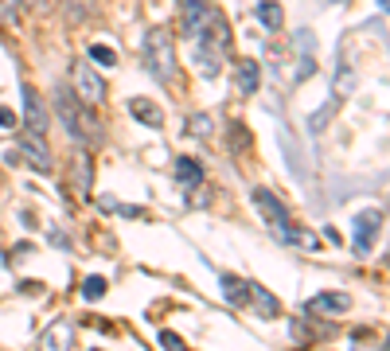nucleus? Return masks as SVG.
<instances>
[{"instance_id":"obj_1","label":"nucleus","mask_w":390,"mask_h":351,"mask_svg":"<svg viewBox=\"0 0 390 351\" xmlns=\"http://www.w3.org/2000/svg\"><path fill=\"white\" fill-rule=\"evenodd\" d=\"M55 114H58V121H63V129L75 136L78 145H98V141H102V125H98L94 114L75 98L70 86H55Z\"/></svg>"},{"instance_id":"obj_2","label":"nucleus","mask_w":390,"mask_h":351,"mask_svg":"<svg viewBox=\"0 0 390 351\" xmlns=\"http://www.w3.org/2000/svg\"><path fill=\"white\" fill-rule=\"evenodd\" d=\"M145 67H148V75H156L168 86L176 82V51H172L168 28H153L145 36Z\"/></svg>"},{"instance_id":"obj_3","label":"nucleus","mask_w":390,"mask_h":351,"mask_svg":"<svg viewBox=\"0 0 390 351\" xmlns=\"http://www.w3.org/2000/svg\"><path fill=\"white\" fill-rule=\"evenodd\" d=\"M379 231H382V211L379 207H363V211L355 214V223H351V250L359 254V258H367V254L375 250Z\"/></svg>"},{"instance_id":"obj_4","label":"nucleus","mask_w":390,"mask_h":351,"mask_svg":"<svg viewBox=\"0 0 390 351\" xmlns=\"http://www.w3.org/2000/svg\"><path fill=\"white\" fill-rule=\"evenodd\" d=\"M70 82H75V90L82 94V102H102L106 98V78L94 70V63H86V58H78L75 67H70Z\"/></svg>"},{"instance_id":"obj_5","label":"nucleus","mask_w":390,"mask_h":351,"mask_svg":"<svg viewBox=\"0 0 390 351\" xmlns=\"http://www.w3.org/2000/svg\"><path fill=\"white\" fill-rule=\"evenodd\" d=\"M292 47H297V70H292V86H301L316 75V36L309 28H297L292 36Z\"/></svg>"},{"instance_id":"obj_6","label":"nucleus","mask_w":390,"mask_h":351,"mask_svg":"<svg viewBox=\"0 0 390 351\" xmlns=\"http://www.w3.org/2000/svg\"><path fill=\"white\" fill-rule=\"evenodd\" d=\"M16 153H20V160H28V164L36 168V172H43V176L55 168V160H51V148L43 145V136H39V133H28V136H24V141L16 145Z\"/></svg>"},{"instance_id":"obj_7","label":"nucleus","mask_w":390,"mask_h":351,"mask_svg":"<svg viewBox=\"0 0 390 351\" xmlns=\"http://www.w3.org/2000/svg\"><path fill=\"white\" fill-rule=\"evenodd\" d=\"M348 309H351L348 292L324 289V292H312V297H309V312H312V316H343Z\"/></svg>"},{"instance_id":"obj_8","label":"nucleus","mask_w":390,"mask_h":351,"mask_svg":"<svg viewBox=\"0 0 390 351\" xmlns=\"http://www.w3.org/2000/svg\"><path fill=\"white\" fill-rule=\"evenodd\" d=\"M254 203H258V211H262V219H265L270 226L292 223V219H289V207H285L281 199L270 192V187H254Z\"/></svg>"},{"instance_id":"obj_9","label":"nucleus","mask_w":390,"mask_h":351,"mask_svg":"<svg viewBox=\"0 0 390 351\" xmlns=\"http://www.w3.org/2000/svg\"><path fill=\"white\" fill-rule=\"evenodd\" d=\"M250 285L254 281H246L238 273H219V289H223V301L231 309H246L250 304Z\"/></svg>"},{"instance_id":"obj_10","label":"nucleus","mask_w":390,"mask_h":351,"mask_svg":"<svg viewBox=\"0 0 390 351\" xmlns=\"http://www.w3.org/2000/svg\"><path fill=\"white\" fill-rule=\"evenodd\" d=\"M70 348H75V328L67 320H55L39 336V351H70Z\"/></svg>"},{"instance_id":"obj_11","label":"nucleus","mask_w":390,"mask_h":351,"mask_svg":"<svg viewBox=\"0 0 390 351\" xmlns=\"http://www.w3.org/2000/svg\"><path fill=\"white\" fill-rule=\"evenodd\" d=\"M24 121H28V133L43 136V129H47V109H43V102L31 86H24Z\"/></svg>"},{"instance_id":"obj_12","label":"nucleus","mask_w":390,"mask_h":351,"mask_svg":"<svg viewBox=\"0 0 390 351\" xmlns=\"http://www.w3.org/2000/svg\"><path fill=\"white\" fill-rule=\"evenodd\" d=\"M234 82H238V94H254V90L262 86V67H258L254 58H238V67H234Z\"/></svg>"},{"instance_id":"obj_13","label":"nucleus","mask_w":390,"mask_h":351,"mask_svg":"<svg viewBox=\"0 0 390 351\" xmlns=\"http://www.w3.org/2000/svg\"><path fill=\"white\" fill-rule=\"evenodd\" d=\"M250 304L258 309V316H265V320H277V316H281V301H277L270 289H262L258 281L250 285Z\"/></svg>"},{"instance_id":"obj_14","label":"nucleus","mask_w":390,"mask_h":351,"mask_svg":"<svg viewBox=\"0 0 390 351\" xmlns=\"http://www.w3.org/2000/svg\"><path fill=\"white\" fill-rule=\"evenodd\" d=\"M192 58H195V67L203 70L207 78H214V75H219V67H223L226 51H214V47H207V43H199V39H195V51H192Z\"/></svg>"},{"instance_id":"obj_15","label":"nucleus","mask_w":390,"mask_h":351,"mask_svg":"<svg viewBox=\"0 0 390 351\" xmlns=\"http://www.w3.org/2000/svg\"><path fill=\"white\" fill-rule=\"evenodd\" d=\"M129 114H133L141 125H148V129H160V121H164L160 106H156V102H148V98H129Z\"/></svg>"},{"instance_id":"obj_16","label":"nucleus","mask_w":390,"mask_h":351,"mask_svg":"<svg viewBox=\"0 0 390 351\" xmlns=\"http://www.w3.org/2000/svg\"><path fill=\"white\" fill-rule=\"evenodd\" d=\"M172 172H176V184H184V187H199V184H203V164H199L195 156H180Z\"/></svg>"},{"instance_id":"obj_17","label":"nucleus","mask_w":390,"mask_h":351,"mask_svg":"<svg viewBox=\"0 0 390 351\" xmlns=\"http://www.w3.org/2000/svg\"><path fill=\"white\" fill-rule=\"evenodd\" d=\"M254 16H258V24H262L265 31H277L281 28V20H285V8L277 4V0H262V4L254 8Z\"/></svg>"},{"instance_id":"obj_18","label":"nucleus","mask_w":390,"mask_h":351,"mask_svg":"<svg viewBox=\"0 0 390 351\" xmlns=\"http://www.w3.org/2000/svg\"><path fill=\"white\" fill-rule=\"evenodd\" d=\"M336 106H340V98H328V102L316 109V117H309V129H312V133H320V129L328 125L332 117H336Z\"/></svg>"},{"instance_id":"obj_19","label":"nucleus","mask_w":390,"mask_h":351,"mask_svg":"<svg viewBox=\"0 0 390 351\" xmlns=\"http://www.w3.org/2000/svg\"><path fill=\"white\" fill-rule=\"evenodd\" d=\"M90 12H94L90 0H67V4H63V20H70V24H82Z\"/></svg>"},{"instance_id":"obj_20","label":"nucleus","mask_w":390,"mask_h":351,"mask_svg":"<svg viewBox=\"0 0 390 351\" xmlns=\"http://www.w3.org/2000/svg\"><path fill=\"white\" fill-rule=\"evenodd\" d=\"M98 297H106V277L90 273L86 281H82V301H98Z\"/></svg>"},{"instance_id":"obj_21","label":"nucleus","mask_w":390,"mask_h":351,"mask_svg":"<svg viewBox=\"0 0 390 351\" xmlns=\"http://www.w3.org/2000/svg\"><path fill=\"white\" fill-rule=\"evenodd\" d=\"M90 63H98V67H114L117 55H114L109 43H90Z\"/></svg>"},{"instance_id":"obj_22","label":"nucleus","mask_w":390,"mask_h":351,"mask_svg":"<svg viewBox=\"0 0 390 351\" xmlns=\"http://www.w3.org/2000/svg\"><path fill=\"white\" fill-rule=\"evenodd\" d=\"M351 90H355V75H351V67H340V75H336V90H332V98H348Z\"/></svg>"},{"instance_id":"obj_23","label":"nucleus","mask_w":390,"mask_h":351,"mask_svg":"<svg viewBox=\"0 0 390 351\" xmlns=\"http://www.w3.org/2000/svg\"><path fill=\"white\" fill-rule=\"evenodd\" d=\"M187 133H195V136H207V133H211V117H207V114H195V117H187Z\"/></svg>"},{"instance_id":"obj_24","label":"nucleus","mask_w":390,"mask_h":351,"mask_svg":"<svg viewBox=\"0 0 390 351\" xmlns=\"http://www.w3.org/2000/svg\"><path fill=\"white\" fill-rule=\"evenodd\" d=\"M75 172H78V187L86 192V187H90V156H86V153H78V160H75Z\"/></svg>"},{"instance_id":"obj_25","label":"nucleus","mask_w":390,"mask_h":351,"mask_svg":"<svg viewBox=\"0 0 390 351\" xmlns=\"http://www.w3.org/2000/svg\"><path fill=\"white\" fill-rule=\"evenodd\" d=\"M246 145H250V136H246V129L234 121V125H231V148L238 153V148H246Z\"/></svg>"},{"instance_id":"obj_26","label":"nucleus","mask_w":390,"mask_h":351,"mask_svg":"<svg viewBox=\"0 0 390 351\" xmlns=\"http://www.w3.org/2000/svg\"><path fill=\"white\" fill-rule=\"evenodd\" d=\"M160 348L164 351H184V340H180L176 332H160Z\"/></svg>"},{"instance_id":"obj_27","label":"nucleus","mask_w":390,"mask_h":351,"mask_svg":"<svg viewBox=\"0 0 390 351\" xmlns=\"http://www.w3.org/2000/svg\"><path fill=\"white\" fill-rule=\"evenodd\" d=\"M0 129H16V114L8 106H0Z\"/></svg>"},{"instance_id":"obj_28","label":"nucleus","mask_w":390,"mask_h":351,"mask_svg":"<svg viewBox=\"0 0 390 351\" xmlns=\"http://www.w3.org/2000/svg\"><path fill=\"white\" fill-rule=\"evenodd\" d=\"M47 238H51V246H55V250H67V246H70V242H67V234H63V231H51Z\"/></svg>"},{"instance_id":"obj_29","label":"nucleus","mask_w":390,"mask_h":351,"mask_svg":"<svg viewBox=\"0 0 390 351\" xmlns=\"http://www.w3.org/2000/svg\"><path fill=\"white\" fill-rule=\"evenodd\" d=\"M199 4H211V0H184V8H199Z\"/></svg>"},{"instance_id":"obj_30","label":"nucleus","mask_w":390,"mask_h":351,"mask_svg":"<svg viewBox=\"0 0 390 351\" xmlns=\"http://www.w3.org/2000/svg\"><path fill=\"white\" fill-rule=\"evenodd\" d=\"M20 4H24V8H36V4H39V0H20Z\"/></svg>"},{"instance_id":"obj_31","label":"nucleus","mask_w":390,"mask_h":351,"mask_svg":"<svg viewBox=\"0 0 390 351\" xmlns=\"http://www.w3.org/2000/svg\"><path fill=\"white\" fill-rule=\"evenodd\" d=\"M332 4H343V0H332Z\"/></svg>"}]
</instances>
